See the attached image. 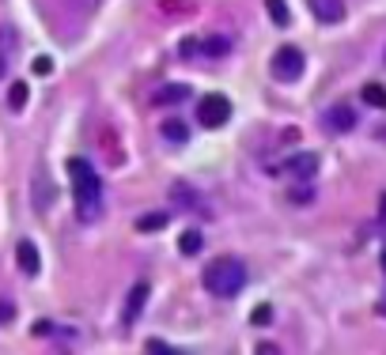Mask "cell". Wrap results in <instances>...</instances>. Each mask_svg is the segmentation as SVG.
Returning a JSON list of instances; mask_svg holds the SVG:
<instances>
[{
  "label": "cell",
  "mask_w": 386,
  "mask_h": 355,
  "mask_svg": "<svg viewBox=\"0 0 386 355\" xmlns=\"http://www.w3.org/2000/svg\"><path fill=\"white\" fill-rule=\"evenodd\" d=\"M69 178L76 193V216L80 223H95L102 216V182L88 159H69Z\"/></svg>",
  "instance_id": "6da1fadb"
},
{
  "label": "cell",
  "mask_w": 386,
  "mask_h": 355,
  "mask_svg": "<svg viewBox=\"0 0 386 355\" xmlns=\"http://www.w3.org/2000/svg\"><path fill=\"white\" fill-rule=\"evenodd\" d=\"M205 287H209V295H216V298H235L247 287V265H242L239 257L209 261V268H205Z\"/></svg>",
  "instance_id": "7a4b0ae2"
},
{
  "label": "cell",
  "mask_w": 386,
  "mask_h": 355,
  "mask_svg": "<svg viewBox=\"0 0 386 355\" xmlns=\"http://www.w3.org/2000/svg\"><path fill=\"white\" fill-rule=\"evenodd\" d=\"M303 68H307V57H303L299 45H280V50L273 53V76H277V80L291 83V80L303 76Z\"/></svg>",
  "instance_id": "3957f363"
},
{
  "label": "cell",
  "mask_w": 386,
  "mask_h": 355,
  "mask_svg": "<svg viewBox=\"0 0 386 355\" xmlns=\"http://www.w3.org/2000/svg\"><path fill=\"white\" fill-rule=\"evenodd\" d=\"M197 121H201L205 129H223L231 121V102L228 95H209L197 106Z\"/></svg>",
  "instance_id": "277c9868"
},
{
  "label": "cell",
  "mask_w": 386,
  "mask_h": 355,
  "mask_svg": "<svg viewBox=\"0 0 386 355\" xmlns=\"http://www.w3.org/2000/svg\"><path fill=\"white\" fill-rule=\"evenodd\" d=\"M356 121H360V117H356V106H348V102H337V106L326 110L322 125L329 129V133H352Z\"/></svg>",
  "instance_id": "5b68a950"
},
{
  "label": "cell",
  "mask_w": 386,
  "mask_h": 355,
  "mask_svg": "<svg viewBox=\"0 0 386 355\" xmlns=\"http://www.w3.org/2000/svg\"><path fill=\"white\" fill-rule=\"evenodd\" d=\"M144 303H148V284L140 280V284L129 287V298H125V310H121V321H125V329L140 317V310H144Z\"/></svg>",
  "instance_id": "8992f818"
},
{
  "label": "cell",
  "mask_w": 386,
  "mask_h": 355,
  "mask_svg": "<svg viewBox=\"0 0 386 355\" xmlns=\"http://www.w3.org/2000/svg\"><path fill=\"white\" fill-rule=\"evenodd\" d=\"M284 171H288L291 178H299V182H307V178H315V174H318V155H315V152L291 155L288 163H284Z\"/></svg>",
  "instance_id": "52a82bcc"
},
{
  "label": "cell",
  "mask_w": 386,
  "mask_h": 355,
  "mask_svg": "<svg viewBox=\"0 0 386 355\" xmlns=\"http://www.w3.org/2000/svg\"><path fill=\"white\" fill-rule=\"evenodd\" d=\"M190 95H193L190 83H167V87H159L152 95V106H178V102H186Z\"/></svg>",
  "instance_id": "ba28073f"
},
{
  "label": "cell",
  "mask_w": 386,
  "mask_h": 355,
  "mask_svg": "<svg viewBox=\"0 0 386 355\" xmlns=\"http://www.w3.org/2000/svg\"><path fill=\"white\" fill-rule=\"evenodd\" d=\"M310 12L322 23H341L345 20V0H310Z\"/></svg>",
  "instance_id": "9c48e42d"
},
{
  "label": "cell",
  "mask_w": 386,
  "mask_h": 355,
  "mask_svg": "<svg viewBox=\"0 0 386 355\" xmlns=\"http://www.w3.org/2000/svg\"><path fill=\"white\" fill-rule=\"evenodd\" d=\"M15 257H20V273H23V276H39L42 261H39V246H34V242H20Z\"/></svg>",
  "instance_id": "30bf717a"
},
{
  "label": "cell",
  "mask_w": 386,
  "mask_h": 355,
  "mask_svg": "<svg viewBox=\"0 0 386 355\" xmlns=\"http://www.w3.org/2000/svg\"><path fill=\"white\" fill-rule=\"evenodd\" d=\"M50 197H53V193H50V178H46V171H39V174H34V208L46 212V208H50Z\"/></svg>",
  "instance_id": "8fae6325"
},
{
  "label": "cell",
  "mask_w": 386,
  "mask_h": 355,
  "mask_svg": "<svg viewBox=\"0 0 386 355\" xmlns=\"http://www.w3.org/2000/svg\"><path fill=\"white\" fill-rule=\"evenodd\" d=\"M201 246H205V235L197 227H190V231H182V238H178V249H182L186 257H193V254H201Z\"/></svg>",
  "instance_id": "7c38bea8"
},
{
  "label": "cell",
  "mask_w": 386,
  "mask_h": 355,
  "mask_svg": "<svg viewBox=\"0 0 386 355\" xmlns=\"http://www.w3.org/2000/svg\"><path fill=\"white\" fill-rule=\"evenodd\" d=\"M360 99L367 102V106H375V110H386V87H382V83H364Z\"/></svg>",
  "instance_id": "4fadbf2b"
},
{
  "label": "cell",
  "mask_w": 386,
  "mask_h": 355,
  "mask_svg": "<svg viewBox=\"0 0 386 355\" xmlns=\"http://www.w3.org/2000/svg\"><path fill=\"white\" fill-rule=\"evenodd\" d=\"M201 53H205V57H228V53H231V42L223 38V34H216V38H205V42H201Z\"/></svg>",
  "instance_id": "5bb4252c"
},
{
  "label": "cell",
  "mask_w": 386,
  "mask_h": 355,
  "mask_svg": "<svg viewBox=\"0 0 386 355\" xmlns=\"http://www.w3.org/2000/svg\"><path fill=\"white\" fill-rule=\"evenodd\" d=\"M163 136L171 140V144H186V140H190V129H186V121L171 117V121H163Z\"/></svg>",
  "instance_id": "9a60e30c"
},
{
  "label": "cell",
  "mask_w": 386,
  "mask_h": 355,
  "mask_svg": "<svg viewBox=\"0 0 386 355\" xmlns=\"http://www.w3.org/2000/svg\"><path fill=\"white\" fill-rule=\"evenodd\" d=\"M167 223H171V216H167V212H148V216L137 219V231H144V235H148V231H163Z\"/></svg>",
  "instance_id": "2e32d148"
},
{
  "label": "cell",
  "mask_w": 386,
  "mask_h": 355,
  "mask_svg": "<svg viewBox=\"0 0 386 355\" xmlns=\"http://www.w3.org/2000/svg\"><path fill=\"white\" fill-rule=\"evenodd\" d=\"M27 99H31L27 83H23V80H15L12 87H8V106H12V110H23V106H27Z\"/></svg>",
  "instance_id": "e0dca14e"
},
{
  "label": "cell",
  "mask_w": 386,
  "mask_h": 355,
  "mask_svg": "<svg viewBox=\"0 0 386 355\" xmlns=\"http://www.w3.org/2000/svg\"><path fill=\"white\" fill-rule=\"evenodd\" d=\"M266 8H269V15H273V23H277V27H288V23H291L284 0H266Z\"/></svg>",
  "instance_id": "ac0fdd59"
},
{
  "label": "cell",
  "mask_w": 386,
  "mask_h": 355,
  "mask_svg": "<svg viewBox=\"0 0 386 355\" xmlns=\"http://www.w3.org/2000/svg\"><path fill=\"white\" fill-rule=\"evenodd\" d=\"M250 321H254V325H269V321H273V306H266V303H261V306H254Z\"/></svg>",
  "instance_id": "d6986e66"
},
{
  "label": "cell",
  "mask_w": 386,
  "mask_h": 355,
  "mask_svg": "<svg viewBox=\"0 0 386 355\" xmlns=\"http://www.w3.org/2000/svg\"><path fill=\"white\" fill-rule=\"evenodd\" d=\"M12 317H15V306L8 303V298H0V325H4V321H12Z\"/></svg>",
  "instance_id": "ffe728a7"
},
{
  "label": "cell",
  "mask_w": 386,
  "mask_h": 355,
  "mask_svg": "<svg viewBox=\"0 0 386 355\" xmlns=\"http://www.w3.org/2000/svg\"><path fill=\"white\" fill-rule=\"evenodd\" d=\"M291 201H296V204H310V201H315V189H307V185H303V189L291 193Z\"/></svg>",
  "instance_id": "44dd1931"
},
{
  "label": "cell",
  "mask_w": 386,
  "mask_h": 355,
  "mask_svg": "<svg viewBox=\"0 0 386 355\" xmlns=\"http://www.w3.org/2000/svg\"><path fill=\"white\" fill-rule=\"evenodd\" d=\"M50 68H53V61H50V57H34V72H39V76H46Z\"/></svg>",
  "instance_id": "7402d4cb"
},
{
  "label": "cell",
  "mask_w": 386,
  "mask_h": 355,
  "mask_svg": "<svg viewBox=\"0 0 386 355\" xmlns=\"http://www.w3.org/2000/svg\"><path fill=\"white\" fill-rule=\"evenodd\" d=\"M148 352H152V355H167V352H174V348H167L163 340H148Z\"/></svg>",
  "instance_id": "603a6c76"
},
{
  "label": "cell",
  "mask_w": 386,
  "mask_h": 355,
  "mask_svg": "<svg viewBox=\"0 0 386 355\" xmlns=\"http://www.w3.org/2000/svg\"><path fill=\"white\" fill-rule=\"evenodd\" d=\"M178 53H182V57H193V53H197V42H193V38H186L182 45H178Z\"/></svg>",
  "instance_id": "cb8c5ba5"
},
{
  "label": "cell",
  "mask_w": 386,
  "mask_h": 355,
  "mask_svg": "<svg viewBox=\"0 0 386 355\" xmlns=\"http://www.w3.org/2000/svg\"><path fill=\"white\" fill-rule=\"evenodd\" d=\"M379 219L386 223V193H382V204H379Z\"/></svg>",
  "instance_id": "d4e9b609"
},
{
  "label": "cell",
  "mask_w": 386,
  "mask_h": 355,
  "mask_svg": "<svg viewBox=\"0 0 386 355\" xmlns=\"http://www.w3.org/2000/svg\"><path fill=\"white\" fill-rule=\"evenodd\" d=\"M4 72H8V61H4V53H0V76H4Z\"/></svg>",
  "instance_id": "484cf974"
},
{
  "label": "cell",
  "mask_w": 386,
  "mask_h": 355,
  "mask_svg": "<svg viewBox=\"0 0 386 355\" xmlns=\"http://www.w3.org/2000/svg\"><path fill=\"white\" fill-rule=\"evenodd\" d=\"M382 273H386V254H382Z\"/></svg>",
  "instance_id": "4316f807"
},
{
  "label": "cell",
  "mask_w": 386,
  "mask_h": 355,
  "mask_svg": "<svg viewBox=\"0 0 386 355\" xmlns=\"http://www.w3.org/2000/svg\"><path fill=\"white\" fill-rule=\"evenodd\" d=\"M382 136H386V129H382Z\"/></svg>",
  "instance_id": "83f0119b"
}]
</instances>
